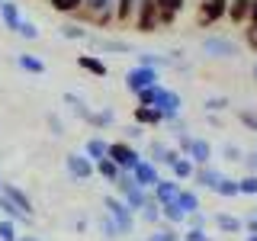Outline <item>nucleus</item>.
I'll return each instance as SVG.
<instances>
[{"instance_id":"nucleus-1","label":"nucleus","mask_w":257,"mask_h":241,"mask_svg":"<svg viewBox=\"0 0 257 241\" xmlns=\"http://www.w3.org/2000/svg\"><path fill=\"white\" fill-rule=\"evenodd\" d=\"M112 187H116V193H119V199H122V203L132 209L135 215L142 212V206L148 203V196L151 193H145L139 183L132 180V174H125V171H119V177H116V183H112Z\"/></svg>"},{"instance_id":"nucleus-2","label":"nucleus","mask_w":257,"mask_h":241,"mask_svg":"<svg viewBox=\"0 0 257 241\" xmlns=\"http://www.w3.org/2000/svg\"><path fill=\"white\" fill-rule=\"evenodd\" d=\"M103 209H106V215L112 219V225L119 228V238L122 235H132L135 231V212L128 209L119 196H103Z\"/></svg>"},{"instance_id":"nucleus-3","label":"nucleus","mask_w":257,"mask_h":241,"mask_svg":"<svg viewBox=\"0 0 257 241\" xmlns=\"http://www.w3.org/2000/svg\"><path fill=\"white\" fill-rule=\"evenodd\" d=\"M106 158L119 167V171H125V174H128V171H132V167L142 161V155L135 151V145H132V142H122V139H119V142H109Z\"/></svg>"},{"instance_id":"nucleus-4","label":"nucleus","mask_w":257,"mask_h":241,"mask_svg":"<svg viewBox=\"0 0 257 241\" xmlns=\"http://www.w3.org/2000/svg\"><path fill=\"white\" fill-rule=\"evenodd\" d=\"M158 80H161V74L155 68H142V64H135V68L125 74V90L128 93H142V90H148V87H158Z\"/></svg>"},{"instance_id":"nucleus-5","label":"nucleus","mask_w":257,"mask_h":241,"mask_svg":"<svg viewBox=\"0 0 257 241\" xmlns=\"http://www.w3.org/2000/svg\"><path fill=\"white\" fill-rule=\"evenodd\" d=\"M158 4L155 0H139V4H135V29L139 32H145V36H148V32H158Z\"/></svg>"},{"instance_id":"nucleus-6","label":"nucleus","mask_w":257,"mask_h":241,"mask_svg":"<svg viewBox=\"0 0 257 241\" xmlns=\"http://www.w3.org/2000/svg\"><path fill=\"white\" fill-rule=\"evenodd\" d=\"M203 52L209 55V58H238L241 45L231 42L228 36H209L206 42H203Z\"/></svg>"},{"instance_id":"nucleus-7","label":"nucleus","mask_w":257,"mask_h":241,"mask_svg":"<svg viewBox=\"0 0 257 241\" xmlns=\"http://www.w3.org/2000/svg\"><path fill=\"white\" fill-rule=\"evenodd\" d=\"M128 174H132V180L139 183V187H142L145 193H151V190L158 187V180H161V171H158L155 164H151L148 158H142V161H139V164H135Z\"/></svg>"},{"instance_id":"nucleus-8","label":"nucleus","mask_w":257,"mask_h":241,"mask_svg":"<svg viewBox=\"0 0 257 241\" xmlns=\"http://www.w3.org/2000/svg\"><path fill=\"white\" fill-rule=\"evenodd\" d=\"M64 167H68V174L74 177V180H90L96 174L93 171V161L84 155V151H71L68 158H64Z\"/></svg>"},{"instance_id":"nucleus-9","label":"nucleus","mask_w":257,"mask_h":241,"mask_svg":"<svg viewBox=\"0 0 257 241\" xmlns=\"http://www.w3.org/2000/svg\"><path fill=\"white\" fill-rule=\"evenodd\" d=\"M177 158H183V155H180L177 148H171L167 142H161V139L148 142V161H151L155 167H161V164H164V167H171Z\"/></svg>"},{"instance_id":"nucleus-10","label":"nucleus","mask_w":257,"mask_h":241,"mask_svg":"<svg viewBox=\"0 0 257 241\" xmlns=\"http://www.w3.org/2000/svg\"><path fill=\"white\" fill-rule=\"evenodd\" d=\"M228 13V0H199V26H215Z\"/></svg>"},{"instance_id":"nucleus-11","label":"nucleus","mask_w":257,"mask_h":241,"mask_svg":"<svg viewBox=\"0 0 257 241\" xmlns=\"http://www.w3.org/2000/svg\"><path fill=\"white\" fill-rule=\"evenodd\" d=\"M155 109L164 116V123H167V119H177V116H180V109H183V96L177 93V90H167V87H164L161 96H158V106Z\"/></svg>"},{"instance_id":"nucleus-12","label":"nucleus","mask_w":257,"mask_h":241,"mask_svg":"<svg viewBox=\"0 0 257 241\" xmlns=\"http://www.w3.org/2000/svg\"><path fill=\"white\" fill-rule=\"evenodd\" d=\"M222 180V171L219 167H212V164H206V167H196L190 177V183H193V190H215V183Z\"/></svg>"},{"instance_id":"nucleus-13","label":"nucleus","mask_w":257,"mask_h":241,"mask_svg":"<svg viewBox=\"0 0 257 241\" xmlns=\"http://www.w3.org/2000/svg\"><path fill=\"white\" fill-rule=\"evenodd\" d=\"M0 193H4V196L10 199V203L20 209L23 215H29V219H32V212H36V209H32V199H29L20 187H16V183H7V180H4V183H0Z\"/></svg>"},{"instance_id":"nucleus-14","label":"nucleus","mask_w":257,"mask_h":241,"mask_svg":"<svg viewBox=\"0 0 257 241\" xmlns=\"http://www.w3.org/2000/svg\"><path fill=\"white\" fill-rule=\"evenodd\" d=\"M177 193H180V183H177L174 177H161L158 187L151 190V196H155V203H158V206H164V203H174Z\"/></svg>"},{"instance_id":"nucleus-15","label":"nucleus","mask_w":257,"mask_h":241,"mask_svg":"<svg viewBox=\"0 0 257 241\" xmlns=\"http://www.w3.org/2000/svg\"><path fill=\"white\" fill-rule=\"evenodd\" d=\"M196 167H206V164H212V142L209 139H196L193 135V145H190V155H187Z\"/></svg>"},{"instance_id":"nucleus-16","label":"nucleus","mask_w":257,"mask_h":241,"mask_svg":"<svg viewBox=\"0 0 257 241\" xmlns=\"http://www.w3.org/2000/svg\"><path fill=\"white\" fill-rule=\"evenodd\" d=\"M251 4H254V0H228V13H225V20L235 23V26H244V23L251 20Z\"/></svg>"},{"instance_id":"nucleus-17","label":"nucleus","mask_w":257,"mask_h":241,"mask_svg":"<svg viewBox=\"0 0 257 241\" xmlns=\"http://www.w3.org/2000/svg\"><path fill=\"white\" fill-rule=\"evenodd\" d=\"M16 68H20L23 74H36V77L45 74V61L39 58V55H29V52H20V55H16Z\"/></svg>"},{"instance_id":"nucleus-18","label":"nucleus","mask_w":257,"mask_h":241,"mask_svg":"<svg viewBox=\"0 0 257 241\" xmlns=\"http://www.w3.org/2000/svg\"><path fill=\"white\" fill-rule=\"evenodd\" d=\"M87 42L93 45V52H132V45L125 39H100V36H87Z\"/></svg>"},{"instance_id":"nucleus-19","label":"nucleus","mask_w":257,"mask_h":241,"mask_svg":"<svg viewBox=\"0 0 257 241\" xmlns=\"http://www.w3.org/2000/svg\"><path fill=\"white\" fill-rule=\"evenodd\" d=\"M174 203L183 209V215H193V212H199V193L193 187H180V193H177Z\"/></svg>"},{"instance_id":"nucleus-20","label":"nucleus","mask_w":257,"mask_h":241,"mask_svg":"<svg viewBox=\"0 0 257 241\" xmlns=\"http://www.w3.org/2000/svg\"><path fill=\"white\" fill-rule=\"evenodd\" d=\"M132 119H135V126H164V116L155 109V106H135L132 109Z\"/></svg>"},{"instance_id":"nucleus-21","label":"nucleus","mask_w":257,"mask_h":241,"mask_svg":"<svg viewBox=\"0 0 257 241\" xmlns=\"http://www.w3.org/2000/svg\"><path fill=\"white\" fill-rule=\"evenodd\" d=\"M0 20H4V26H7V29H13V32H16V26L23 23L20 4H16V0H4V4H0Z\"/></svg>"},{"instance_id":"nucleus-22","label":"nucleus","mask_w":257,"mask_h":241,"mask_svg":"<svg viewBox=\"0 0 257 241\" xmlns=\"http://www.w3.org/2000/svg\"><path fill=\"white\" fill-rule=\"evenodd\" d=\"M215 228H219L222 235H241V231H244V222L231 212H219L215 215Z\"/></svg>"},{"instance_id":"nucleus-23","label":"nucleus","mask_w":257,"mask_h":241,"mask_svg":"<svg viewBox=\"0 0 257 241\" xmlns=\"http://www.w3.org/2000/svg\"><path fill=\"white\" fill-rule=\"evenodd\" d=\"M77 68L90 71V74H96V77H106V74H109L106 61H103L100 55H77Z\"/></svg>"},{"instance_id":"nucleus-24","label":"nucleus","mask_w":257,"mask_h":241,"mask_svg":"<svg viewBox=\"0 0 257 241\" xmlns=\"http://www.w3.org/2000/svg\"><path fill=\"white\" fill-rule=\"evenodd\" d=\"M106 151H109V142H106V139H100V135L87 139V145H84V155L90 158L93 164H96V161H103V158H106Z\"/></svg>"},{"instance_id":"nucleus-25","label":"nucleus","mask_w":257,"mask_h":241,"mask_svg":"<svg viewBox=\"0 0 257 241\" xmlns=\"http://www.w3.org/2000/svg\"><path fill=\"white\" fill-rule=\"evenodd\" d=\"M135 4H139V0H116V4H112V16H116L119 26H125V23L135 20Z\"/></svg>"},{"instance_id":"nucleus-26","label":"nucleus","mask_w":257,"mask_h":241,"mask_svg":"<svg viewBox=\"0 0 257 241\" xmlns=\"http://www.w3.org/2000/svg\"><path fill=\"white\" fill-rule=\"evenodd\" d=\"M64 106L71 109V116L84 119V123H87V119H90V112H93L90 106H87V100H80L77 93H64Z\"/></svg>"},{"instance_id":"nucleus-27","label":"nucleus","mask_w":257,"mask_h":241,"mask_svg":"<svg viewBox=\"0 0 257 241\" xmlns=\"http://www.w3.org/2000/svg\"><path fill=\"white\" fill-rule=\"evenodd\" d=\"M161 222L171 225V228H177V225L187 222V215H183V209L177 203H164V206H161Z\"/></svg>"},{"instance_id":"nucleus-28","label":"nucleus","mask_w":257,"mask_h":241,"mask_svg":"<svg viewBox=\"0 0 257 241\" xmlns=\"http://www.w3.org/2000/svg\"><path fill=\"white\" fill-rule=\"evenodd\" d=\"M0 212H4V219H10L13 225H29V222H32L29 215H23L20 209H16V206L10 203V199L4 196V193H0Z\"/></svg>"},{"instance_id":"nucleus-29","label":"nucleus","mask_w":257,"mask_h":241,"mask_svg":"<svg viewBox=\"0 0 257 241\" xmlns=\"http://www.w3.org/2000/svg\"><path fill=\"white\" fill-rule=\"evenodd\" d=\"M193 171H196V164H193L190 158H177L174 164H171V177L177 183H183V180H190L193 177Z\"/></svg>"},{"instance_id":"nucleus-30","label":"nucleus","mask_w":257,"mask_h":241,"mask_svg":"<svg viewBox=\"0 0 257 241\" xmlns=\"http://www.w3.org/2000/svg\"><path fill=\"white\" fill-rule=\"evenodd\" d=\"M112 123H116V112H112L109 106L93 109V112H90V119H87V126H93V129H109Z\"/></svg>"},{"instance_id":"nucleus-31","label":"nucleus","mask_w":257,"mask_h":241,"mask_svg":"<svg viewBox=\"0 0 257 241\" xmlns=\"http://www.w3.org/2000/svg\"><path fill=\"white\" fill-rule=\"evenodd\" d=\"M58 32H61V39H71V42H87V36H90L80 23H61Z\"/></svg>"},{"instance_id":"nucleus-32","label":"nucleus","mask_w":257,"mask_h":241,"mask_svg":"<svg viewBox=\"0 0 257 241\" xmlns=\"http://www.w3.org/2000/svg\"><path fill=\"white\" fill-rule=\"evenodd\" d=\"M215 196H222V199H235L238 196V180L235 177H228V174H222V180L215 183Z\"/></svg>"},{"instance_id":"nucleus-33","label":"nucleus","mask_w":257,"mask_h":241,"mask_svg":"<svg viewBox=\"0 0 257 241\" xmlns=\"http://www.w3.org/2000/svg\"><path fill=\"white\" fill-rule=\"evenodd\" d=\"M112 4H116V0H84V7H80V20H84V16H96V13H106V10H112Z\"/></svg>"},{"instance_id":"nucleus-34","label":"nucleus","mask_w":257,"mask_h":241,"mask_svg":"<svg viewBox=\"0 0 257 241\" xmlns=\"http://www.w3.org/2000/svg\"><path fill=\"white\" fill-rule=\"evenodd\" d=\"M139 219L145 225H161V206L155 203V196H148V203L142 206V212H139Z\"/></svg>"},{"instance_id":"nucleus-35","label":"nucleus","mask_w":257,"mask_h":241,"mask_svg":"<svg viewBox=\"0 0 257 241\" xmlns=\"http://www.w3.org/2000/svg\"><path fill=\"white\" fill-rule=\"evenodd\" d=\"M93 171H96V174H100V177H103V180H106V183H116V177H119V167H116V164H112V161H109V158H103V161H96V164H93Z\"/></svg>"},{"instance_id":"nucleus-36","label":"nucleus","mask_w":257,"mask_h":241,"mask_svg":"<svg viewBox=\"0 0 257 241\" xmlns=\"http://www.w3.org/2000/svg\"><path fill=\"white\" fill-rule=\"evenodd\" d=\"M16 36H20V39H26V42H39V39H42V29H39L36 23L23 20L20 26H16Z\"/></svg>"},{"instance_id":"nucleus-37","label":"nucleus","mask_w":257,"mask_h":241,"mask_svg":"<svg viewBox=\"0 0 257 241\" xmlns=\"http://www.w3.org/2000/svg\"><path fill=\"white\" fill-rule=\"evenodd\" d=\"M139 64L142 68H167V64H171V58H164V55H155V52H142L139 55Z\"/></svg>"},{"instance_id":"nucleus-38","label":"nucleus","mask_w":257,"mask_h":241,"mask_svg":"<svg viewBox=\"0 0 257 241\" xmlns=\"http://www.w3.org/2000/svg\"><path fill=\"white\" fill-rule=\"evenodd\" d=\"M48 7H52L55 13H80L84 0H48Z\"/></svg>"},{"instance_id":"nucleus-39","label":"nucleus","mask_w":257,"mask_h":241,"mask_svg":"<svg viewBox=\"0 0 257 241\" xmlns=\"http://www.w3.org/2000/svg\"><path fill=\"white\" fill-rule=\"evenodd\" d=\"M161 90L164 87H148V90H142V93H135V100H139V106H158V96H161Z\"/></svg>"},{"instance_id":"nucleus-40","label":"nucleus","mask_w":257,"mask_h":241,"mask_svg":"<svg viewBox=\"0 0 257 241\" xmlns=\"http://www.w3.org/2000/svg\"><path fill=\"white\" fill-rule=\"evenodd\" d=\"M238 196H257V174H244L238 180Z\"/></svg>"},{"instance_id":"nucleus-41","label":"nucleus","mask_w":257,"mask_h":241,"mask_svg":"<svg viewBox=\"0 0 257 241\" xmlns=\"http://www.w3.org/2000/svg\"><path fill=\"white\" fill-rule=\"evenodd\" d=\"M145 241H180V235H177V228H171V225H161V228H155Z\"/></svg>"},{"instance_id":"nucleus-42","label":"nucleus","mask_w":257,"mask_h":241,"mask_svg":"<svg viewBox=\"0 0 257 241\" xmlns=\"http://www.w3.org/2000/svg\"><path fill=\"white\" fill-rule=\"evenodd\" d=\"M96 225H100V231H103V238H106V241H116V238H119V228L112 225V219H109L106 212H103L100 219H96Z\"/></svg>"},{"instance_id":"nucleus-43","label":"nucleus","mask_w":257,"mask_h":241,"mask_svg":"<svg viewBox=\"0 0 257 241\" xmlns=\"http://www.w3.org/2000/svg\"><path fill=\"white\" fill-rule=\"evenodd\" d=\"M225 109H228V96H209V100H206V112H209V116L225 112Z\"/></svg>"},{"instance_id":"nucleus-44","label":"nucleus","mask_w":257,"mask_h":241,"mask_svg":"<svg viewBox=\"0 0 257 241\" xmlns=\"http://www.w3.org/2000/svg\"><path fill=\"white\" fill-rule=\"evenodd\" d=\"M222 158L225 161H244V151H241L235 142H225L222 145Z\"/></svg>"},{"instance_id":"nucleus-45","label":"nucleus","mask_w":257,"mask_h":241,"mask_svg":"<svg viewBox=\"0 0 257 241\" xmlns=\"http://www.w3.org/2000/svg\"><path fill=\"white\" fill-rule=\"evenodd\" d=\"M180 241H215V238L209 235L206 228H187V231L180 235Z\"/></svg>"},{"instance_id":"nucleus-46","label":"nucleus","mask_w":257,"mask_h":241,"mask_svg":"<svg viewBox=\"0 0 257 241\" xmlns=\"http://www.w3.org/2000/svg\"><path fill=\"white\" fill-rule=\"evenodd\" d=\"M20 235H16V225L10 219H0V241H16Z\"/></svg>"},{"instance_id":"nucleus-47","label":"nucleus","mask_w":257,"mask_h":241,"mask_svg":"<svg viewBox=\"0 0 257 241\" xmlns=\"http://www.w3.org/2000/svg\"><path fill=\"white\" fill-rule=\"evenodd\" d=\"M190 145H193V135L187 132V129H183V132H177V151H180L183 158L190 155Z\"/></svg>"},{"instance_id":"nucleus-48","label":"nucleus","mask_w":257,"mask_h":241,"mask_svg":"<svg viewBox=\"0 0 257 241\" xmlns=\"http://www.w3.org/2000/svg\"><path fill=\"white\" fill-rule=\"evenodd\" d=\"M158 10H167V13H180L187 7V0H155Z\"/></svg>"},{"instance_id":"nucleus-49","label":"nucleus","mask_w":257,"mask_h":241,"mask_svg":"<svg viewBox=\"0 0 257 241\" xmlns=\"http://www.w3.org/2000/svg\"><path fill=\"white\" fill-rule=\"evenodd\" d=\"M244 42H247V48H251V52L257 55V23H244Z\"/></svg>"},{"instance_id":"nucleus-50","label":"nucleus","mask_w":257,"mask_h":241,"mask_svg":"<svg viewBox=\"0 0 257 241\" xmlns=\"http://www.w3.org/2000/svg\"><path fill=\"white\" fill-rule=\"evenodd\" d=\"M238 119H241V126H247L251 132H257V112H251V109H238Z\"/></svg>"},{"instance_id":"nucleus-51","label":"nucleus","mask_w":257,"mask_h":241,"mask_svg":"<svg viewBox=\"0 0 257 241\" xmlns=\"http://www.w3.org/2000/svg\"><path fill=\"white\" fill-rule=\"evenodd\" d=\"M187 225H190V228H206V225H209V219L203 215V209H199V212L187 215Z\"/></svg>"},{"instance_id":"nucleus-52","label":"nucleus","mask_w":257,"mask_h":241,"mask_svg":"<svg viewBox=\"0 0 257 241\" xmlns=\"http://www.w3.org/2000/svg\"><path fill=\"white\" fill-rule=\"evenodd\" d=\"M244 167L247 174H257V151H244Z\"/></svg>"},{"instance_id":"nucleus-53","label":"nucleus","mask_w":257,"mask_h":241,"mask_svg":"<svg viewBox=\"0 0 257 241\" xmlns=\"http://www.w3.org/2000/svg\"><path fill=\"white\" fill-rule=\"evenodd\" d=\"M174 20H177V13L161 10V13H158V29H161V26H174Z\"/></svg>"},{"instance_id":"nucleus-54","label":"nucleus","mask_w":257,"mask_h":241,"mask_svg":"<svg viewBox=\"0 0 257 241\" xmlns=\"http://www.w3.org/2000/svg\"><path fill=\"white\" fill-rule=\"evenodd\" d=\"M48 126H52V135H64V123L58 116H48Z\"/></svg>"},{"instance_id":"nucleus-55","label":"nucleus","mask_w":257,"mask_h":241,"mask_svg":"<svg viewBox=\"0 0 257 241\" xmlns=\"http://www.w3.org/2000/svg\"><path fill=\"white\" fill-rule=\"evenodd\" d=\"M244 222V228H247V235H257V212H251L247 219H241Z\"/></svg>"},{"instance_id":"nucleus-56","label":"nucleus","mask_w":257,"mask_h":241,"mask_svg":"<svg viewBox=\"0 0 257 241\" xmlns=\"http://www.w3.org/2000/svg\"><path fill=\"white\" fill-rule=\"evenodd\" d=\"M125 135H128V139H142L145 132H142V126H135V123H132V126L125 129Z\"/></svg>"},{"instance_id":"nucleus-57","label":"nucleus","mask_w":257,"mask_h":241,"mask_svg":"<svg viewBox=\"0 0 257 241\" xmlns=\"http://www.w3.org/2000/svg\"><path fill=\"white\" fill-rule=\"evenodd\" d=\"M247 23H257V0L251 4V20H247Z\"/></svg>"},{"instance_id":"nucleus-58","label":"nucleus","mask_w":257,"mask_h":241,"mask_svg":"<svg viewBox=\"0 0 257 241\" xmlns=\"http://www.w3.org/2000/svg\"><path fill=\"white\" fill-rule=\"evenodd\" d=\"M16 241H42V238H36V235H20Z\"/></svg>"},{"instance_id":"nucleus-59","label":"nucleus","mask_w":257,"mask_h":241,"mask_svg":"<svg viewBox=\"0 0 257 241\" xmlns=\"http://www.w3.org/2000/svg\"><path fill=\"white\" fill-rule=\"evenodd\" d=\"M244 241H257V235H247V238H244Z\"/></svg>"},{"instance_id":"nucleus-60","label":"nucleus","mask_w":257,"mask_h":241,"mask_svg":"<svg viewBox=\"0 0 257 241\" xmlns=\"http://www.w3.org/2000/svg\"><path fill=\"white\" fill-rule=\"evenodd\" d=\"M251 74H254V80H257V64H254V71H251Z\"/></svg>"},{"instance_id":"nucleus-61","label":"nucleus","mask_w":257,"mask_h":241,"mask_svg":"<svg viewBox=\"0 0 257 241\" xmlns=\"http://www.w3.org/2000/svg\"><path fill=\"white\" fill-rule=\"evenodd\" d=\"M0 183H4V177H0Z\"/></svg>"},{"instance_id":"nucleus-62","label":"nucleus","mask_w":257,"mask_h":241,"mask_svg":"<svg viewBox=\"0 0 257 241\" xmlns=\"http://www.w3.org/2000/svg\"><path fill=\"white\" fill-rule=\"evenodd\" d=\"M0 4H4V0H0Z\"/></svg>"},{"instance_id":"nucleus-63","label":"nucleus","mask_w":257,"mask_h":241,"mask_svg":"<svg viewBox=\"0 0 257 241\" xmlns=\"http://www.w3.org/2000/svg\"><path fill=\"white\" fill-rule=\"evenodd\" d=\"M254 151H257V148H254Z\"/></svg>"}]
</instances>
